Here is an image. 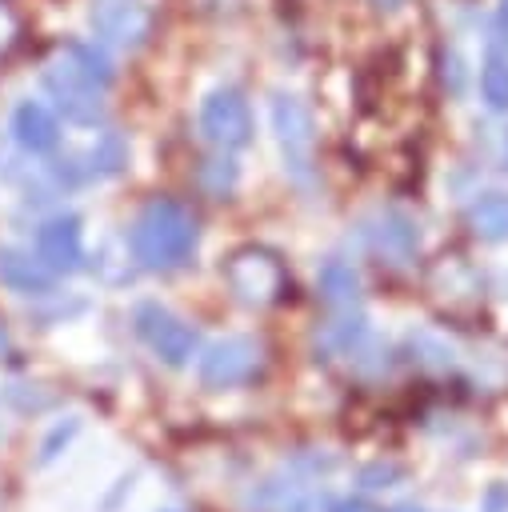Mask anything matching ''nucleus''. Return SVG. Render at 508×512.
Instances as JSON below:
<instances>
[{
	"mask_svg": "<svg viewBox=\"0 0 508 512\" xmlns=\"http://www.w3.org/2000/svg\"><path fill=\"white\" fill-rule=\"evenodd\" d=\"M196 216L168 200V196H156L140 208L136 224H132V256L140 260V268L148 272H168V268H180L192 252H196Z\"/></svg>",
	"mask_w": 508,
	"mask_h": 512,
	"instance_id": "f257e3e1",
	"label": "nucleus"
},
{
	"mask_svg": "<svg viewBox=\"0 0 508 512\" xmlns=\"http://www.w3.org/2000/svg\"><path fill=\"white\" fill-rule=\"evenodd\" d=\"M272 132L276 144L284 152V168L296 184H312L316 172V120L308 112V104L292 92H276L272 96Z\"/></svg>",
	"mask_w": 508,
	"mask_h": 512,
	"instance_id": "f03ea898",
	"label": "nucleus"
},
{
	"mask_svg": "<svg viewBox=\"0 0 508 512\" xmlns=\"http://www.w3.org/2000/svg\"><path fill=\"white\" fill-rule=\"evenodd\" d=\"M224 280L236 292V300L252 304V308H268L288 292V272L280 264L276 252L260 248V244H244L224 260Z\"/></svg>",
	"mask_w": 508,
	"mask_h": 512,
	"instance_id": "7ed1b4c3",
	"label": "nucleus"
},
{
	"mask_svg": "<svg viewBox=\"0 0 508 512\" xmlns=\"http://www.w3.org/2000/svg\"><path fill=\"white\" fill-rule=\"evenodd\" d=\"M44 92L56 100V108L72 124H96L104 112V84L80 72L64 52L44 68Z\"/></svg>",
	"mask_w": 508,
	"mask_h": 512,
	"instance_id": "20e7f679",
	"label": "nucleus"
},
{
	"mask_svg": "<svg viewBox=\"0 0 508 512\" xmlns=\"http://www.w3.org/2000/svg\"><path fill=\"white\" fill-rule=\"evenodd\" d=\"M264 368V344L252 336H224L200 356V384L208 392H224L248 384Z\"/></svg>",
	"mask_w": 508,
	"mask_h": 512,
	"instance_id": "39448f33",
	"label": "nucleus"
},
{
	"mask_svg": "<svg viewBox=\"0 0 508 512\" xmlns=\"http://www.w3.org/2000/svg\"><path fill=\"white\" fill-rule=\"evenodd\" d=\"M200 132L216 148H224V152L244 148L252 140V108H248L244 92H236V88H212L204 96V104H200Z\"/></svg>",
	"mask_w": 508,
	"mask_h": 512,
	"instance_id": "423d86ee",
	"label": "nucleus"
},
{
	"mask_svg": "<svg viewBox=\"0 0 508 512\" xmlns=\"http://www.w3.org/2000/svg\"><path fill=\"white\" fill-rule=\"evenodd\" d=\"M88 24H92L100 44L140 48L152 36V8L144 0H92Z\"/></svg>",
	"mask_w": 508,
	"mask_h": 512,
	"instance_id": "0eeeda50",
	"label": "nucleus"
},
{
	"mask_svg": "<svg viewBox=\"0 0 508 512\" xmlns=\"http://www.w3.org/2000/svg\"><path fill=\"white\" fill-rule=\"evenodd\" d=\"M136 332L172 368H180L192 356V348H196V332L176 312H168L164 304H140L136 308Z\"/></svg>",
	"mask_w": 508,
	"mask_h": 512,
	"instance_id": "6e6552de",
	"label": "nucleus"
},
{
	"mask_svg": "<svg viewBox=\"0 0 508 512\" xmlns=\"http://www.w3.org/2000/svg\"><path fill=\"white\" fill-rule=\"evenodd\" d=\"M36 256L60 276V272H76L84 264V232H80V216L60 212L52 220L40 224L36 232Z\"/></svg>",
	"mask_w": 508,
	"mask_h": 512,
	"instance_id": "1a4fd4ad",
	"label": "nucleus"
},
{
	"mask_svg": "<svg viewBox=\"0 0 508 512\" xmlns=\"http://www.w3.org/2000/svg\"><path fill=\"white\" fill-rule=\"evenodd\" d=\"M324 496L296 480V476H272L248 492V512H320Z\"/></svg>",
	"mask_w": 508,
	"mask_h": 512,
	"instance_id": "9d476101",
	"label": "nucleus"
},
{
	"mask_svg": "<svg viewBox=\"0 0 508 512\" xmlns=\"http://www.w3.org/2000/svg\"><path fill=\"white\" fill-rule=\"evenodd\" d=\"M12 140L28 152V156H40V152H52L60 144V120L48 104L40 100H24L16 104L12 112Z\"/></svg>",
	"mask_w": 508,
	"mask_h": 512,
	"instance_id": "9b49d317",
	"label": "nucleus"
},
{
	"mask_svg": "<svg viewBox=\"0 0 508 512\" xmlns=\"http://www.w3.org/2000/svg\"><path fill=\"white\" fill-rule=\"evenodd\" d=\"M0 284L20 296H44L52 292L56 272L40 256H28L20 248H0Z\"/></svg>",
	"mask_w": 508,
	"mask_h": 512,
	"instance_id": "f8f14e48",
	"label": "nucleus"
},
{
	"mask_svg": "<svg viewBox=\"0 0 508 512\" xmlns=\"http://www.w3.org/2000/svg\"><path fill=\"white\" fill-rule=\"evenodd\" d=\"M368 236H372V248L380 256H388L392 264H408L416 256V244H420L416 224L408 216H400V212H380L376 224L368 228Z\"/></svg>",
	"mask_w": 508,
	"mask_h": 512,
	"instance_id": "ddd939ff",
	"label": "nucleus"
},
{
	"mask_svg": "<svg viewBox=\"0 0 508 512\" xmlns=\"http://www.w3.org/2000/svg\"><path fill=\"white\" fill-rule=\"evenodd\" d=\"M480 96L492 112H508V32L488 36L484 68H480Z\"/></svg>",
	"mask_w": 508,
	"mask_h": 512,
	"instance_id": "4468645a",
	"label": "nucleus"
},
{
	"mask_svg": "<svg viewBox=\"0 0 508 512\" xmlns=\"http://www.w3.org/2000/svg\"><path fill=\"white\" fill-rule=\"evenodd\" d=\"M468 228L480 236V240H508V192H484L468 204L464 212Z\"/></svg>",
	"mask_w": 508,
	"mask_h": 512,
	"instance_id": "2eb2a0df",
	"label": "nucleus"
},
{
	"mask_svg": "<svg viewBox=\"0 0 508 512\" xmlns=\"http://www.w3.org/2000/svg\"><path fill=\"white\" fill-rule=\"evenodd\" d=\"M356 292H360V280H356V272L344 260H328L320 268V296L332 308H352L356 304Z\"/></svg>",
	"mask_w": 508,
	"mask_h": 512,
	"instance_id": "dca6fc26",
	"label": "nucleus"
},
{
	"mask_svg": "<svg viewBox=\"0 0 508 512\" xmlns=\"http://www.w3.org/2000/svg\"><path fill=\"white\" fill-rule=\"evenodd\" d=\"M64 56H68L80 72H88L96 84H104V88L116 80V68H112V60H108V52H104V48H96V44L76 40V44H68V48H64Z\"/></svg>",
	"mask_w": 508,
	"mask_h": 512,
	"instance_id": "f3484780",
	"label": "nucleus"
},
{
	"mask_svg": "<svg viewBox=\"0 0 508 512\" xmlns=\"http://www.w3.org/2000/svg\"><path fill=\"white\" fill-rule=\"evenodd\" d=\"M88 172L92 176H112V172H120V164H124V144H120V136L116 132H104L96 144H92V152H88Z\"/></svg>",
	"mask_w": 508,
	"mask_h": 512,
	"instance_id": "a211bd4d",
	"label": "nucleus"
},
{
	"mask_svg": "<svg viewBox=\"0 0 508 512\" xmlns=\"http://www.w3.org/2000/svg\"><path fill=\"white\" fill-rule=\"evenodd\" d=\"M200 184H204L212 196L232 192V184H236V164H232V160H204V164H200Z\"/></svg>",
	"mask_w": 508,
	"mask_h": 512,
	"instance_id": "6ab92c4d",
	"label": "nucleus"
},
{
	"mask_svg": "<svg viewBox=\"0 0 508 512\" xmlns=\"http://www.w3.org/2000/svg\"><path fill=\"white\" fill-rule=\"evenodd\" d=\"M332 512H380L376 504H368V500H340Z\"/></svg>",
	"mask_w": 508,
	"mask_h": 512,
	"instance_id": "aec40b11",
	"label": "nucleus"
},
{
	"mask_svg": "<svg viewBox=\"0 0 508 512\" xmlns=\"http://www.w3.org/2000/svg\"><path fill=\"white\" fill-rule=\"evenodd\" d=\"M508 504V492L504 488H492V496H488V512H500Z\"/></svg>",
	"mask_w": 508,
	"mask_h": 512,
	"instance_id": "412c9836",
	"label": "nucleus"
},
{
	"mask_svg": "<svg viewBox=\"0 0 508 512\" xmlns=\"http://www.w3.org/2000/svg\"><path fill=\"white\" fill-rule=\"evenodd\" d=\"M368 4H372V8H380V12H396L404 0H368Z\"/></svg>",
	"mask_w": 508,
	"mask_h": 512,
	"instance_id": "4be33fe9",
	"label": "nucleus"
},
{
	"mask_svg": "<svg viewBox=\"0 0 508 512\" xmlns=\"http://www.w3.org/2000/svg\"><path fill=\"white\" fill-rule=\"evenodd\" d=\"M500 20H504V28H508V0H500Z\"/></svg>",
	"mask_w": 508,
	"mask_h": 512,
	"instance_id": "5701e85b",
	"label": "nucleus"
},
{
	"mask_svg": "<svg viewBox=\"0 0 508 512\" xmlns=\"http://www.w3.org/2000/svg\"><path fill=\"white\" fill-rule=\"evenodd\" d=\"M500 152H504V164H508V128H504V140H500Z\"/></svg>",
	"mask_w": 508,
	"mask_h": 512,
	"instance_id": "b1692460",
	"label": "nucleus"
},
{
	"mask_svg": "<svg viewBox=\"0 0 508 512\" xmlns=\"http://www.w3.org/2000/svg\"><path fill=\"white\" fill-rule=\"evenodd\" d=\"M396 512H420V508H412V504H404V508H396Z\"/></svg>",
	"mask_w": 508,
	"mask_h": 512,
	"instance_id": "393cba45",
	"label": "nucleus"
}]
</instances>
